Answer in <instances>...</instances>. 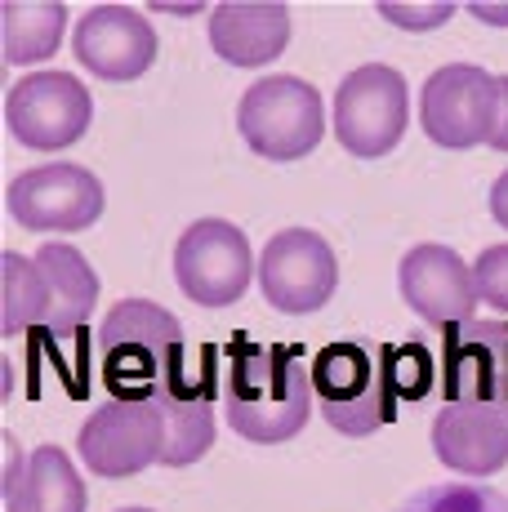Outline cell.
Listing matches in <instances>:
<instances>
[{
	"instance_id": "cell-20",
	"label": "cell",
	"mask_w": 508,
	"mask_h": 512,
	"mask_svg": "<svg viewBox=\"0 0 508 512\" xmlns=\"http://www.w3.org/2000/svg\"><path fill=\"white\" fill-rule=\"evenodd\" d=\"M67 9L58 0H5L0 5V49L5 63H41L58 54Z\"/></svg>"
},
{
	"instance_id": "cell-21",
	"label": "cell",
	"mask_w": 508,
	"mask_h": 512,
	"mask_svg": "<svg viewBox=\"0 0 508 512\" xmlns=\"http://www.w3.org/2000/svg\"><path fill=\"white\" fill-rule=\"evenodd\" d=\"M45 317H50V281L41 263L5 250L0 254V334L14 339V334L41 330Z\"/></svg>"
},
{
	"instance_id": "cell-19",
	"label": "cell",
	"mask_w": 508,
	"mask_h": 512,
	"mask_svg": "<svg viewBox=\"0 0 508 512\" xmlns=\"http://www.w3.org/2000/svg\"><path fill=\"white\" fill-rule=\"evenodd\" d=\"M5 512H85V486L58 446H36L5 486Z\"/></svg>"
},
{
	"instance_id": "cell-9",
	"label": "cell",
	"mask_w": 508,
	"mask_h": 512,
	"mask_svg": "<svg viewBox=\"0 0 508 512\" xmlns=\"http://www.w3.org/2000/svg\"><path fill=\"white\" fill-rule=\"evenodd\" d=\"M76 450H81V464L94 477L107 481L134 477V472L161 464L165 450L161 410L148 406V401H103L76 432Z\"/></svg>"
},
{
	"instance_id": "cell-27",
	"label": "cell",
	"mask_w": 508,
	"mask_h": 512,
	"mask_svg": "<svg viewBox=\"0 0 508 512\" xmlns=\"http://www.w3.org/2000/svg\"><path fill=\"white\" fill-rule=\"evenodd\" d=\"M491 214H495V223L508 232V170L495 179V187H491Z\"/></svg>"
},
{
	"instance_id": "cell-14",
	"label": "cell",
	"mask_w": 508,
	"mask_h": 512,
	"mask_svg": "<svg viewBox=\"0 0 508 512\" xmlns=\"http://www.w3.org/2000/svg\"><path fill=\"white\" fill-rule=\"evenodd\" d=\"M72 49L99 81H134L156 63V32L130 5H94L76 23Z\"/></svg>"
},
{
	"instance_id": "cell-23",
	"label": "cell",
	"mask_w": 508,
	"mask_h": 512,
	"mask_svg": "<svg viewBox=\"0 0 508 512\" xmlns=\"http://www.w3.org/2000/svg\"><path fill=\"white\" fill-rule=\"evenodd\" d=\"M388 374H393L397 401H424L433 388V357L415 339L397 343V348H388Z\"/></svg>"
},
{
	"instance_id": "cell-6",
	"label": "cell",
	"mask_w": 508,
	"mask_h": 512,
	"mask_svg": "<svg viewBox=\"0 0 508 512\" xmlns=\"http://www.w3.org/2000/svg\"><path fill=\"white\" fill-rule=\"evenodd\" d=\"M495 107H500V76L477 63H446L428 76L419 94V125L437 147H477L491 139Z\"/></svg>"
},
{
	"instance_id": "cell-16",
	"label": "cell",
	"mask_w": 508,
	"mask_h": 512,
	"mask_svg": "<svg viewBox=\"0 0 508 512\" xmlns=\"http://www.w3.org/2000/svg\"><path fill=\"white\" fill-rule=\"evenodd\" d=\"M433 450L459 477H491L508 464V419L495 406L446 401L433 419Z\"/></svg>"
},
{
	"instance_id": "cell-28",
	"label": "cell",
	"mask_w": 508,
	"mask_h": 512,
	"mask_svg": "<svg viewBox=\"0 0 508 512\" xmlns=\"http://www.w3.org/2000/svg\"><path fill=\"white\" fill-rule=\"evenodd\" d=\"M477 18H486V23H495V27H508V5H468Z\"/></svg>"
},
{
	"instance_id": "cell-3",
	"label": "cell",
	"mask_w": 508,
	"mask_h": 512,
	"mask_svg": "<svg viewBox=\"0 0 508 512\" xmlns=\"http://www.w3.org/2000/svg\"><path fill=\"white\" fill-rule=\"evenodd\" d=\"M312 392L321 419L344 437H370L397 415L388 348H370L366 339L326 343L312 357Z\"/></svg>"
},
{
	"instance_id": "cell-12",
	"label": "cell",
	"mask_w": 508,
	"mask_h": 512,
	"mask_svg": "<svg viewBox=\"0 0 508 512\" xmlns=\"http://www.w3.org/2000/svg\"><path fill=\"white\" fill-rule=\"evenodd\" d=\"M442 397L495 406L508 419V317L464 321L442 339Z\"/></svg>"
},
{
	"instance_id": "cell-5",
	"label": "cell",
	"mask_w": 508,
	"mask_h": 512,
	"mask_svg": "<svg viewBox=\"0 0 508 512\" xmlns=\"http://www.w3.org/2000/svg\"><path fill=\"white\" fill-rule=\"evenodd\" d=\"M410 125V90L397 67L366 63L339 81L335 94V139L344 152L375 161L402 143Z\"/></svg>"
},
{
	"instance_id": "cell-18",
	"label": "cell",
	"mask_w": 508,
	"mask_h": 512,
	"mask_svg": "<svg viewBox=\"0 0 508 512\" xmlns=\"http://www.w3.org/2000/svg\"><path fill=\"white\" fill-rule=\"evenodd\" d=\"M32 259L41 263L45 281H50V317H45V326L36 334H41L45 343H63V339H72V334H81L94 303H99V277H94V268L85 263V254L76 250V245L45 241Z\"/></svg>"
},
{
	"instance_id": "cell-8",
	"label": "cell",
	"mask_w": 508,
	"mask_h": 512,
	"mask_svg": "<svg viewBox=\"0 0 508 512\" xmlns=\"http://www.w3.org/2000/svg\"><path fill=\"white\" fill-rule=\"evenodd\" d=\"M94 121V98L67 72H32L9 90L5 125L32 152H58L85 139Z\"/></svg>"
},
{
	"instance_id": "cell-4",
	"label": "cell",
	"mask_w": 508,
	"mask_h": 512,
	"mask_svg": "<svg viewBox=\"0 0 508 512\" xmlns=\"http://www.w3.org/2000/svg\"><path fill=\"white\" fill-rule=\"evenodd\" d=\"M237 130L268 161H304L326 134L321 94L299 76H263L241 94Z\"/></svg>"
},
{
	"instance_id": "cell-1",
	"label": "cell",
	"mask_w": 508,
	"mask_h": 512,
	"mask_svg": "<svg viewBox=\"0 0 508 512\" xmlns=\"http://www.w3.org/2000/svg\"><path fill=\"white\" fill-rule=\"evenodd\" d=\"M312 401V361L299 343H254L246 334L228 343L223 415L237 437L254 446H281L304 432Z\"/></svg>"
},
{
	"instance_id": "cell-13",
	"label": "cell",
	"mask_w": 508,
	"mask_h": 512,
	"mask_svg": "<svg viewBox=\"0 0 508 512\" xmlns=\"http://www.w3.org/2000/svg\"><path fill=\"white\" fill-rule=\"evenodd\" d=\"M397 281H402L406 308L433 330L464 326V321H473L477 303H482L477 299L473 268L455 250H446V245H415V250H406Z\"/></svg>"
},
{
	"instance_id": "cell-7",
	"label": "cell",
	"mask_w": 508,
	"mask_h": 512,
	"mask_svg": "<svg viewBox=\"0 0 508 512\" xmlns=\"http://www.w3.org/2000/svg\"><path fill=\"white\" fill-rule=\"evenodd\" d=\"M254 272L259 268H254L250 241L237 223L201 219L179 236L174 277H179V290L201 308H232L246 294Z\"/></svg>"
},
{
	"instance_id": "cell-29",
	"label": "cell",
	"mask_w": 508,
	"mask_h": 512,
	"mask_svg": "<svg viewBox=\"0 0 508 512\" xmlns=\"http://www.w3.org/2000/svg\"><path fill=\"white\" fill-rule=\"evenodd\" d=\"M121 512H152V508H121Z\"/></svg>"
},
{
	"instance_id": "cell-15",
	"label": "cell",
	"mask_w": 508,
	"mask_h": 512,
	"mask_svg": "<svg viewBox=\"0 0 508 512\" xmlns=\"http://www.w3.org/2000/svg\"><path fill=\"white\" fill-rule=\"evenodd\" d=\"M214 348H201L197 370L183 366L179 379L165 383V392L156 397L165 423V468H188L197 464L205 450L214 446Z\"/></svg>"
},
{
	"instance_id": "cell-17",
	"label": "cell",
	"mask_w": 508,
	"mask_h": 512,
	"mask_svg": "<svg viewBox=\"0 0 508 512\" xmlns=\"http://www.w3.org/2000/svg\"><path fill=\"white\" fill-rule=\"evenodd\" d=\"M210 45L232 67H263L290 45V9L277 0H223L210 9Z\"/></svg>"
},
{
	"instance_id": "cell-26",
	"label": "cell",
	"mask_w": 508,
	"mask_h": 512,
	"mask_svg": "<svg viewBox=\"0 0 508 512\" xmlns=\"http://www.w3.org/2000/svg\"><path fill=\"white\" fill-rule=\"evenodd\" d=\"M486 147L508 152V76H500V107H495V125H491V139H486Z\"/></svg>"
},
{
	"instance_id": "cell-11",
	"label": "cell",
	"mask_w": 508,
	"mask_h": 512,
	"mask_svg": "<svg viewBox=\"0 0 508 512\" xmlns=\"http://www.w3.org/2000/svg\"><path fill=\"white\" fill-rule=\"evenodd\" d=\"M5 205L27 232H85L103 214V183L85 165H36L9 183Z\"/></svg>"
},
{
	"instance_id": "cell-10",
	"label": "cell",
	"mask_w": 508,
	"mask_h": 512,
	"mask_svg": "<svg viewBox=\"0 0 508 512\" xmlns=\"http://www.w3.org/2000/svg\"><path fill=\"white\" fill-rule=\"evenodd\" d=\"M259 285L263 299L286 317H308V312L326 308L330 294L339 285V263L326 236L308 228L277 232L259 254Z\"/></svg>"
},
{
	"instance_id": "cell-24",
	"label": "cell",
	"mask_w": 508,
	"mask_h": 512,
	"mask_svg": "<svg viewBox=\"0 0 508 512\" xmlns=\"http://www.w3.org/2000/svg\"><path fill=\"white\" fill-rule=\"evenodd\" d=\"M477 277V299L486 308H495L500 317H508V241L504 245H486L473 263Z\"/></svg>"
},
{
	"instance_id": "cell-25",
	"label": "cell",
	"mask_w": 508,
	"mask_h": 512,
	"mask_svg": "<svg viewBox=\"0 0 508 512\" xmlns=\"http://www.w3.org/2000/svg\"><path fill=\"white\" fill-rule=\"evenodd\" d=\"M451 9L455 5H393V0H384V5H379V14L393 18V23L406 27V32H428V27L446 23V18H451Z\"/></svg>"
},
{
	"instance_id": "cell-22",
	"label": "cell",
	"mask_w": 508,
	"mask_h": 512,
	"mask_svg": "<svg viewBox=\"0 0 508 512\" xmlns=\"http://www.w3.org/2000/svg\"><path fill=\"white\" fill-rule=\"evenodd\" d=\"M397 512H508V495L491 486H428Z\"/></svg>"
},
{
	"instance_id": "cell-2",
	"label": "cell",
	"mask_w": 508,
	"mask_h": 512,
	"mask_svg": "<svg viewBox=\"0 0 508 512\" xmlns=\"http://www.w3.org/2000/svg\"><path fill=\"white\" fill-rule=\"evenodd\" d=\"M188 366L179 317L152 299H121L99 326V374L112 401H148Z\"/></svg>"
}]
</instances>
